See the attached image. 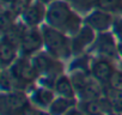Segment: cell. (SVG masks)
<instances>
[{"instance_id":"6da1fadb","label":"cell","mask_w":122,"mask_h":115,"mask_svg":"<svg viewBox=\"0 0 122 115\" xmlns=\"http://www.w3.org/2000/svg\"><path fill=\"white\" fill-rule=\"evenodd\" d=\"M46 24L73 36L84 24L81 17L67 0H50L47 4Z\"/></svg>"},{"instance_id":"7a4b0ae2","label":"cell","mask_w":122,"mask_h":115,"mask_svg":"<svg viewBox=\"0 0 122 115\" xmlns=\"http://www.w3.org/2000/svg\"><path fill=\"white\" fill-rule=\"evenodd\" d=\"M41 30L43 36L44 50L56 59L64 63H68L73 58L71 36L46 23L41 26Z\"/></svg>"},{"instance_id":"3957f363","label":"cell","mask_w":122,"mask_h":115,"mask_svg":"<svg viewBox=\"0 0 122 115\" xmlns=\"http://www.w3.org/2000/svg\"><path fill=\"white\" fill-rule=\"evenodd\" d=\"M31 60L38 73V83L50 88L54 86V83L59 76L65 73L67 67L66 63L54 58L44 49L31 56Z\"/></svg>"},{"instance_id":"277c9868","label":"cell","mask_w":122,"mask_h":115,"mask_svg":"<svg viewBox=\"0 0 122 115\" xmlns=\"http://www.w3.org/2000/svg\"><path fill=\"white\" fill-rule=\"evenodd\" d=\"M15 85V90L29 92L38 83V73L30 56L20 55L7 68Z\"/></svg>"},{"instance_id":"5b68a950","label":"cell","mask_w":122,"mask_h":115,"mask_svg":"<svg viewBox=\"0 0 122 115\" xmlns=\"http://www.w3.org/2000/svg\"><path fill=\"white\" fill-rule=\"evenodd\" d=\"M34 105L28 92L19 90L1 91L0 115H30Z\"/></svg>"},{"instance_id":"8992f818","label":"cell","mask_w":122,"mask_h":115,"mask_svg":"<svg viewBox=\"0 0 122 115\" xmlns=\"http://www.w3.org/2000/svg\"><path fill=\"white\" fill-rule=\"evenodd\" d=\"M91 55H97V56H103L108 58L110 60H114L116 63H121V58L117 50V42L115 36L112 35L111 30L104 31V32H98L97 37L89 49Z\"/></svg>"},{"instance_id":"52a82bcc","label":"cell","mask_w":122,"mask_h":115,"mask_svg":"<svg viewBox=\"0 0 122 115\" xmlns=\"http://www.w3.org/2000/svg\"><path fill=\"white\" fill-rule=\"evenodd\" d=\"M20 54L25 56H34L38 52L43 50V36L40 28H30L24 25L19 34Z\"/></svg>"},{"instance_id":"ba28073f","label":"cell","mask_w":122,"mask_h":115,"mask_svg":"<svg viewBox=\"0 0 122 115\" xmlns=\"http://www.w3.org/2000/svg\"><path fill=\"white\" fill-rule=\"evenodd\" d=\"M118 63L110 60L108 58L92 55L91 60V74L95 79H97L102 85H108L112 73L115 72Z\"/></svg>"},{"instance_id":"9c48e42d","label":"cell","mask_w":122,"mask_h":115,"mask_svg":"<svg viewBox=\"0 0 122 115\" xmlns=\"http://www.w3.org/2000/svg\"><path fill=\"white\" fill-rule=\"evenodd\" d=\"M47 3L43 0H34L20 16V21L30 28H40L46 23Z\"/></svg>"},{"instance_id":"30bf717a","label":"cell","mask_w":122,"mask_h":115,"mask_svg":"<svg viewBox=\"0 0 122 115\" xmlns=\"http://www.w3.org/2000/svg\"><path fill=\"white\" fill-rule=\"evenodd\" d=\"M96 37H97V32L91 26H89L87 24L84 23L83 26L73 36H71L73 56L87 53L89 49L91 48V46L93 44Z\"/></svg>"},{"instance_id":"8fae6325","label":"cell","mask_w":122,"mask_h":115,"mask_svg":"<svg viewBox=\"0 0 122 115\" xmlns=\"http://www.w3.org/2000/svg\"><path fill=\"white\" fill-rule=\"evenodd\" d=\"M28 94L34 108L43 109V110H48L49 105L56 97V94L53 88L40 84V83H37Z\"/></svg>"},{"instance_id":"7c38bea8","label":"cell","mask_w":122,"mask_h":115,"mask_svg":"<svg viewBox=\"0 0 122 115\" xmlns=\"http://www.w3.org/2000/svg\"><path fill=\"white\" fill-rule=\"evenodd\" d=\"M114 19H115L114 15L96 7L86 17H84V23L87 24L89 26H91L98 34V32H104V31L111 30Z\"/></svg>"},{"instance_id":"4fadbf2b","label":"cell","mask_w":122,"mask_h":115,"mask_svg":"<svg viewBox=\"0 0 122 115\" xmlns=\"http://www.w3.org/2000/svg\"><path fill=\"white\" fill-rule=\"evenodd\" d=\"M56 96H62V97H68V98H74V99H78L77 98V91H76V88L72 83V79H71V76L67 73H62L61 76H59L54 83V86H53Z\"/></svg>"},{"instance_id":"5bb4252c","label":"cell","mask_w":122,"mask_h":115,"mask_svg":"<svg viewBox=\"0 0 122 115\" xmlns=\"http://www.w3.org/2000/svg\"><path fill=\"white\" fill-rule=\"evenodd\" d=\"M77 104H78V99L62 97V96H56L54 98V101L51 102V104L49 105L48 111L51 115H65Z\"/></svg>"},{"instance_id":"9a60e30c","label":"cell","mask_w":122,"mask_h":115,"mask_svg":"<svg viewBox=\"0 0 122 115\" xmlns=\"http://www.w3.org/2000/svg\"><path fill=\"white\" fill-rule=\"evenodd\" d=\"M104 96L107 97L114 111L122 113V89L104 86Z\"/></svg>"},{"instance_id":"2e32d148","label":"cell","mask_w":122,"mask_h":115,"mask_svg":"<svg viewBox=\"0 0 122 115\" xmlns=\"http://www.w3.org/2000/svg\"><path fill=\"white\" fill-rule=\"evenodd\" d=\"M32 1L34 0H1V5H3V9L9 10L16 17L20 18L22 13Z\"/></svg>"},{"instance_id":"e0dca14e","label":"cell","mask_w":122,"mask_h":115,"mask_svg":"<svg viewBox=\"0 0 122 115\" xmlns=\"http://www.w3.org/2000/svg\"><path fill=\"white\" fill-rule=\"evenodd\" d=\"M96 7L114 16H122V0H97Z\"/></svg>"},{"instance_id":"ac0fdd59","label":"cell","mask_w":122,"mask_h":115,"mask_svg":"<svg viewBox=\"0 0 122 115\" xmlns=\"http://www.w3.org/2000/svg\"><path fill=\"white\" fill-rule=\"evenodd\" d=\"M67 1L81 17H86L96 9L97 0H67Z\"/></svg>"},{"instance_id":"d6986e66","label":"cell","mask_w":122,"mask_h":115,"mask_svg":"<svg viewBox=\"0 0 122 115\" xmlns=\"http://www.w3.org/2000/svg\"><path fill=\"white\" fill-rule=\"evenodd\" d=\"M111 32L116 38L117 50H118L120 58L122 59V16H115V19L111 26Z\"/></svg>"},{"instance_id":"ffe728a7","label":"cell","mask_w":122,"mask_h":115,"mask_svg":"<svg viewBox=\"0 0 122 115\" xmlns=\"http://www.w3.org/2000/svg\"><path fill=\"white\" fill-rule=\"evenodd\" d=\"M0 84H1V91H12L15 90L12 77L7 68L1 70V78H0Z\"/></svg>"},{"instance_id":"44dd1931","label":"cell","mask_w":122,"mask_h":115,"mask_svg":"<svg viewBox=\"0 0 122 115\" xmlns=\"http://www.w3.org/2000/svg\"><path fill=\"white\" fill-rule=\"evenodd\" d=\"M105 86H110V88H115V89H122V65L118 63L115 72L112 73L108 85Z\"/></svg>"},{"instance_id":"7402d4cb","label":"cell","mask_w":122,"mask_h":115,"mask_svg":"<svg viewBox=\"0 0 122 115\" xmlns=\"http://www.w3.org/2000/svg\"><path fill=\"white\" fill-rule=\"evenodd\" d=\"M65 115H86V114H85V113L78 107V104H77L76 107H73V108H72L68 113H66Z\"/></svg>"},{"instance_id":"603a6c76","label":"cell","mask_w":122,"mask_h":115,"mask_svg":"<svg viewBox=\"0 0 122 115\" xmlns=\"http://www.w3.org/2000/svg\"><path fill=\"white\" fill-rule=\"evenodd\" d=\"M30 115H51L48 110H43V109H37V108H34V110L31 111Z\"/></svg>"},{"instance_id":"cb8c5ba5","label":"cell","mask_w":122,"mask_h":115,"mask_svg":"<svg viewBox=\"0 0 122 115\" xmlns=\"http://www.w3.org/2000/svg\"><path fill=\"white\" fill-rule=\"evenodd\" d=\"M108 115H122V113H120V111H111Z\"/></svg>"},{"instance_id":"d4e9b609","label":"cell","mask_w":122,"mask_h":115,"mask_svg":"<svg viewBox=\"0 0 122 115\" xmlns=\"http://www.w3.org/2000/svg\"><path fill=\"white\" fill-rule=\"evenodd\" d=\"M96 115H108V114H105V113H101V114H96Z\"/></svg>"},{"instance_id":"484cf974","label":"cell","mask_w":122,"mask_h":115,"mask_svg":"<svg viewBox=\"0 0 122 115\" xmlns=\"http://www.w3.org/2000/svg\"><path fill=\"white\" fill-rule=\"evenodd\" d=\"M43 1H46V3H47V4H48V3H49V1H50V0H43Z\"/></svg>"}]
</instances>
